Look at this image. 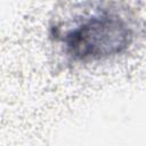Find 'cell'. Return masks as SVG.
Masks as SVG:
<instances>
[{"instance_id": "cell-1", "label": "cell", "mask_w": 146, "mask_h": 146, "mask_svg": "<svg viewBox=\"0 0 146 146\" xmlns=\"http://www.w3.org/2000/svg\"><path fill=\"white\" fill-rule=\"evenodd\" d=\"M130 39L125 25L115 17L97 16L72 30L65 38L72 56L97 59L123 50Z\"/></svg>"}]
</instances>
